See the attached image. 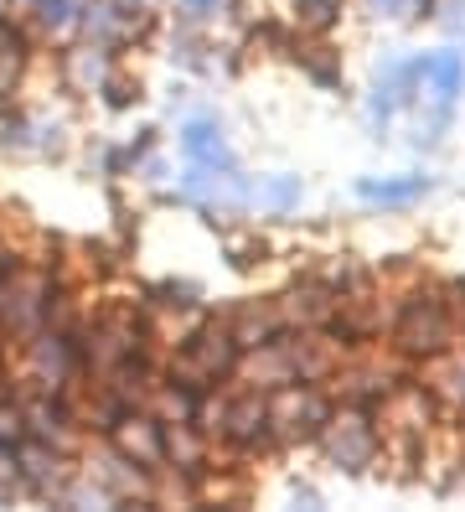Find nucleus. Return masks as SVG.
<instances>
[{
	"label": "nucleus",
	"instance_id": "f257e3e1",
	"mask_svg": "<svg viewBox=\"0 0 465 512\" xmlns=\"http://www.w3.org/2000/svg\"><path fill=\"white\" fill-rule=\"evenodd\" d=\"M181 145H186V156H192V161H207V166L228 161V150H223V140H217V130H212V125H192Z\"/></svg>",
	"mask_w": 465,
	"mask_h": 512
},
{
	"label": "nucleus",
	"instance_id": "f03ea898",
	"mask_svg": "<svg viewBox=\"0 0 465 512\" xmlns=\"http://www.w3.org/2000/svg\"><path fill=\"white\" fill-rule=\"evenodd\" d=\"M357 192L367 202H414L424 192V176H409V182H362Z\"/></svg>",
	"mask_w": 465,
	"mask_h": 512
},
{
	"label": "nucleus",
	"instance_id": "7ed1b4c3",
	"mask_svg": "<svg viewBox=\"0 0 465 512\" xmlns=\"http://www.w3.org/2000/svg\"><path fill=\"white\" fill-rule=\"evenodd\" d=\"M424 73L434 78V99H450L455 83H460V57L445 52V57H434V63H424Z\"/></svg>",
	"mask_w": 465,
	"mask_h": 512
},
{
	"label": "nucleus",
	"instance_id": "20e7f679",
	"mask_svg": "<svg viewBox=\"0 0 465 512\" xmlns=\"http://www.w3.org/2000/svg\"><path fill=\"white\" fill-rule=\"evenodd\" d=\"M269 202H274V207H290V202H295V182H274V187H269Z\"/></svg>",
	"mask_w": 465,
	"mask_h": 512
}]
</instances>
